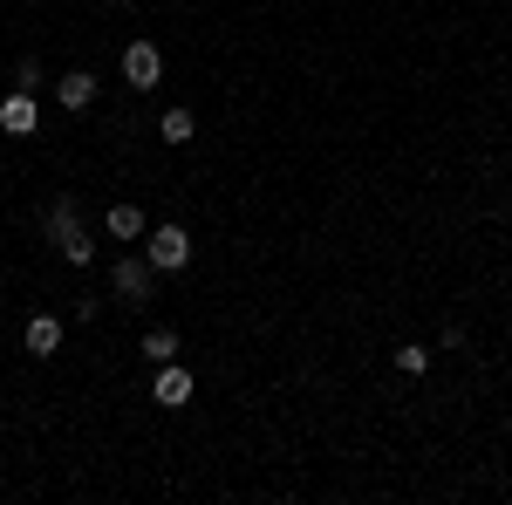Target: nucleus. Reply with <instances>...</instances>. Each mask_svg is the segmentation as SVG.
Instances as JSON below:
<instances>
[{
  "label": "nucleus",
  "mask_w": 512,
  "mask_h": 505,
  "mask_svg": "<svg viewBox=\"0 0 512 505\" xmlns=\"http://www.w3.org/2000/svg\"><path fill=\"white\" fill-rule=\"evenodd\" d=\"M144 260H151V273H178L192 260V233L185 226H158V233L144 239Z\"/></svg>",
  "instance_id": "f257e3e1"
},
{
  "label": "nucleus",
  "mask_w": 512,
  "mask_h": 505,
  "mask_svg": "<svg viewBox=\"0 0 512 505\" xmlns=\"http://www.w3.org/2000/svg\"><path fill=\"white\" fill-rule=\"evenodd\" d=\"M151 280H158V273H151V260H144V253H137V260H117V267H110V287H117V301H123V308H144V301H151Z\"/></svg>",
  "instance_id": "f03ea898"
},
{
  "label": "nucleus",
  "mask_w": 512,
  "mask_h": 505,
  "mask_svg": "<svg viewBox=\"0 0 512 505\" xmlns=\"http://www.w3.org/2000/svg\"><path fill=\"white\" fill-rule=\"evenodd\" d=\"M158 76H164L158 41H130V48H123V82H130V89H158Z\"/></svg>",
  "instance_id": "7ed1b4c3"
},
{
  "label": "nucleus",
  "mask_w": 512,
  "mask_h": 505,
  "mask_svg": "<svg viewBox=\"0 0 512 505\" xmlns=\"http://www.w3.org/2000/svg\"><path fill=\"white\" fill-rule=\"evenodd\" d=\"M151 403H164V410H185V403H192V369H178V362H158Z\"/></svg>",
  "instance_id": "20e7f679"
},
{
  "label": "nucleus",
  "mask_w": 512,
  "mask_h": 505,
  "mask_svg": "<svg viewBox=\"0 0 512 505\" xmlns=\"http://www.w3.org/2000/svg\"><path fill=\"white\" fill-rule=\"evenodd\" d=\"M35 123H41V110H35V96H0V130L7 137H35Z\"/></svg>",
  "instance_id": "39448f33"
},
{
  "label": "nucleus",
  "mask_w": 512,
  "mask_h": 505,
  "mask_svg": "<svg viewBox=\"0 0 512 505\" xmlns=\"http://www.w3.org/2000/svg\"><path fill=\"white\" fill-rule=\"evenodd\" d=\"M55 103H62V110H89V103H96V76H89V69L55 76Z\"/></svg>",
  "instance_id": "423d86ee"
},
{
  "label": "nucleus",
  "mask_w": 512,
  "mask_h": 505,
  "mask_svg": "<svg viewBox=\"0 0 512 505\" xmlns=\"http://www.w3.org/2000/svg\"><path fill=\"white\" fill-rule=\"evenodd\" d=\"M21 342H28V355H41V362H48V355L62 349V321H55V314H35V321L21 328Z\"/></svg>",
  "instance_id": "0eeeda50"
},
{
  "label": "nucleus",
  "mask_w": 512,
  "mask_h": 505,
  "mask_svg": "<svg viewBox=\"0 0 512 505\" xmlns=\"http://www.w3.org/2000/svg\"><path fill=\"white\" fill-rule=\"evenodd\" d=\"M144 362L158 369V362H178V328H151L144 335Z\"/></svg>",
  "instance_id": "6e6552de"
},
{
  "label": "nucleus",
  "mask_w": 512,
  "mask_h": 505,
  "mask_svg": "<svg viewBox=\"0 0 512 505\" xmlns=\"http://www.w3.org/2000/svg\"><path fill=\"white\" fill-rule=\"evenodd\" d=\"M62 239V260H69V267H89V260H96V239L82 233V226H69V233H55Z\"/></svg>",
  "instance_id": "1a4fd4ad"
},
{
  "label": "nucleus",
  "mask_w": 512,
  "mask_h": 505,
  "mask_svg": "<svg viewBox=\"0 0 512 505\" xmlns=\"http://www.w3.org/2000/svg\"><path fill=\"white\" fill-rule=\"evenodd\" d=\"M110 239H144V212L137 205H110Z\"/></svg>",
  "instance_id": "9d476101"
},
{
  "label": "nucleus",
  "mask_w": 512,
  "mask_h": 505,
  "mask_svg": "<svg viewBox=\"0 0 512 505\" xmlns=\"http://www.w3.org/2000/svg\"><path fill=\"white\" fill-rule=\"evenodd\" d=\"M158 130H164V144H192V137H198L192 110H164V123H158Z\"/></svg>",
  "instance_id": "9b49d317"
},
{
  "label": "nucleus",
  "mask_w": 512,
  "mask_h": 505,
  "mask_svg": "<svg viewBox=\"0 0 512 505\" xmlns=\"http://www.w3.org/2000/svg\"><path fill=\"white\" fill-rule=\"evenodd\" d=\"M396 369H403V376H424V369H431V349H424V342H403V349H396Z\"/></svg>",
  "instance_id": "f8f14e48"
},
{
  "label": "nucleus",
  "mask_w": 512,
  "mask_h": 505,
  "mask_svg": "<svg viewBox=\"0 0 512 505\" xmlns=\"http://www.w3.org/2000/svg\"><path fill=\"white\" fill-rule=\"evenodd\" d=\"M69 226H76V198H55L48 205V233H69Z\"/></svg>",
  "instance_id": "ddd939ff"
},
{
  "label": "nucleus",
  "mask_w": 512,
  "mask_h": 505,
  "mask_svg": "<svg viewBox=\"0 0 512 505\" xmlns=\"http://www.w3.org/2000/svg\"><path fill=\"white\" fill-rule=\"evenodd\" d=\"M41 82H48V76H41V62H21V69H14V89H21V96H35Z\"/></svg>",
  "instance_id": "4468645a"
},
{
  "label": "nucleus",
  "mask_w": 512,
  "mask_h": 505,
  "mask_svg": "<svg viewBox=\"0 0 512 505\" xmlns=\"http://www.w3.org/2000/svg\"><path fill=\"white\" fill-rule=\"evenodd\" d=\"M117 7H123V0H117Z\"/></svg>",
  "instance_id": "2eb2a0df"
}]
</instances>
